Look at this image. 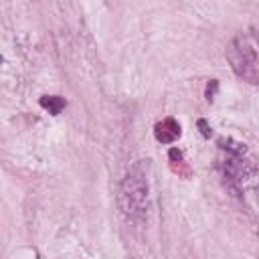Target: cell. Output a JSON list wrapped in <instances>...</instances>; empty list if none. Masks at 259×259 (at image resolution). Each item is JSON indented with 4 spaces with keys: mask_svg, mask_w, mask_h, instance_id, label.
<instances>
[{
    "mask_svg": "<svg viewBox=\"0 0 259 259\" xmlns=\"http://www.w3.org/2000/svg\"><path fill=\"white\" fill-rule=\"evenodd\" d=\"M148 160H138L123 176L117 192L119 210L127 223L144 225L150 212V182Z\"/></svg>",
    "mask_w": 259,
    "mask_h": 259,
    "instance_id": "6da1fadb",
    "label": "cell"
},
{
    "mask_svg": "<svg viewBox=\"0 0 259 259\" xmlns=\"http://www.w3.org/2000/svg\"><path fill=\"white\" fill-rule=\"evenodd\" d=\"M221 168H223V176L231 184H243L257 172L255 164L249 158H245V154H229L227 160H223Z\"/></svg>",
    "mask_w": 259,
    "mask_h": 259,
    "instance_id": "3957f363",
    "label": "cell"
},
{
    "mask_svg": "<svg viewBox=\"0 0 259 259\" xmlns=\"http://www.w3.org/2000/svg\"><path fill=\"white\" fill-rule=\"evenodd\" d=\"M40 105L45 109H49V113L59 115L63 111V107H65V101L59 95H45V97H40Z\"/></svg>",
    "mask_w": 259,
    "mask_h": 259,
    "instance_id": "5b68a950",
    "label": "cell"
},
{
    "mask_svg": "<svg viewBox=\"0 0 259 259\" xmlns=\"http://www.w3.org/2000/svg\"><path fill=\"white\" fill-rule=\"evenodd\" d=\"M227 59L239 77L257 83L259 81V34L255 32L237 34L227 49Z\"/></svg>",
    "mask_w": 259,
    "mask_h": 259,
    "instance_id": "7a4b0ae2",
    "label": "cell"
},
{
    "mask_svg": "<svg viewBox=\"0 0 259 259\" xmlns=\"http://www.w3.org/2000/svg\"><path fill=\"white\" fill-rule=\"evenodd\" d=\"M219 146H221L223 150H227L229 154H245V152H247L243 144L233 142V140H229V138H227V140H225V138H223V140H219Z\"/></svg>",
    "mask_w": 259,
    "mask_h": 259,
    "instance_id": "8992f818",
    "label": "cell"
},
{
    "mask_svg": "<svg viewBox=\"0 0 259 259\" xmlns=\"http://www.w3.org/2000/svg\"><path fill=\"white\" fill-rule=\"evenodd\" d=\"M255 202H257V208H259V186L255 188Z\"/></svg>",
    "mask_w": 259,
    "mask_h": 259,
    "instance_id": "52a82bcc",
    "label": "cell"
},
{
    "mask_svg": "<svg viewBox=\"0 0 259 259\" xmlns=\"http://www.w3.org/2000/svg\"><path fill=\"white\" fill-rule=\"evenodd\" d=\"M154 136H156V140L162 142V144H172V142L180 136V123H178L174 117H166V119H162V121L156 123Z\"/></svg>",
    "mask_w": 259,
    "mask_h": 259,
    "instance_id": "277c9868",
    "label": "cell"
}]
</instances>
